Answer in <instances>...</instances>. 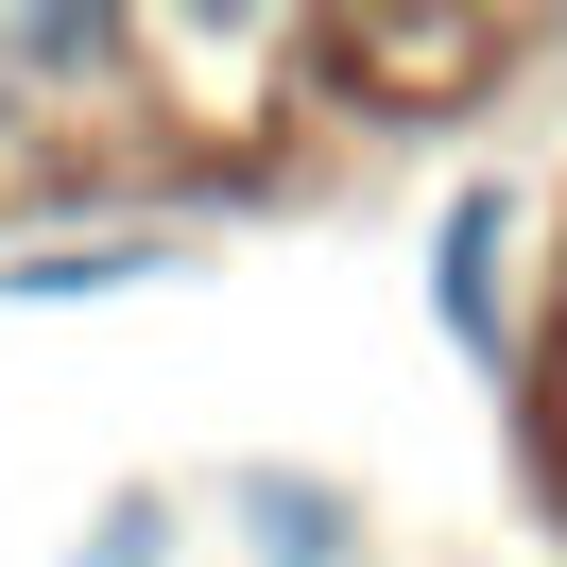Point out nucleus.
<instances>
[{"label":"nucleus","mask_w":567,"mask_h":567,"mask_svg":"<svg viewBox=\"0 0 567 567\" xmlns=\"http://www.w3.org/2000/svg\"><path fill=\"white\" fill-rule=\"evenodd\" d=\"M447 310L498 344V207H464V224H447Z\"/></svg>","instance_id":"nucleus-3"},{"label":"nucleus","mask_w":567,"mask_h":567,"mask_svg":"<svg viewBox=\"0 0 567 567\" xmlns=\"http://www.w3.org/2000/svg\"><path fill=\"white\" fill-rule=\"evenodd\" d=\"M241 516L276 533V567H327V550H344V498H327V482H258Z\"/></svg>","instance_id":"nucleus-2"},{"label":"nucleus","mask_w":567,"mask_h":567,"mask_svg":"<svg viewBox=\"0 0 567 567\" xmlns=\"http://www.w3.org/2000/svg\"><path fill=\"white\" fill-rule=\"evenodd\" d=\"M121 276H155L138 241H70V258H18V292H121Z\"/></svg>","instance_id":"nucleus-4"},{"label":"nucleus","mask_w":567,"mask_h":567,"mask_svg":"<svg viewBox=\"0 0 567 567\" xmlns=\"http://www.w3.org/2000/svg\"><path fill=\"white\" fill-rule=\"evenodd\" d=\"M189 18H224V35H241V18H258V0H189Z\"/></svg>","instance_id":"nucleus-5"},{"label":"nucleus","mask_w":567,"mask_h":567,"mask_svg":"<svg viewBox=\"0 0 567 567\" xmlns=\"http://www.w3.org/2000/svg\"><path fill=\"white\" fill-rule=\"evenodd\" d=\"M121 52V0H18V70H104Z\"/></svg>","instance_id":"nucleus-1"}]
</instances>
